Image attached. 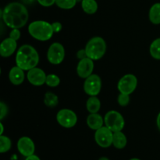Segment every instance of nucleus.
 Listing matches in <instances>:
<instances>
[{
  "label": "nucleus",
  "instance_id": "24",
  "mask_svg": "<svg viewBox=\"0 0 160 160\" xmlns=\"http://www.w3.org/2000/svg\"><path fill=\"white\" fill-rule=\"evenodd\" d=\"M77 0H56V4L58 7L63 9H70L75 6Z\"/></svg>",
  "mask_w": 160,
  "mask_h": 160
},
{
  "label": "nucleus",
  "instance_id": "16",
  "mask_svg": "<svg viewBox=\"0 0 160 160\" xmlns=\"http://www.w3.org/2000/svg\"><path fill=\"white\" fill-rule=\"evenodd\" d=\"M104 119L98 113L90 114L87 118V124L90 129L93 130H97L103 126Z\"/></svg>",
  "mask_w": 160,
  "mask_h": 160
},
{
  "label": "nucleus",
  "instance_id": "22",
  "mask_svg": "<svg viewBox=\"0 0 160 160\" xmlns=\"http://www.w3.org/2000/svg\"><path fill=\"white\" fill-rule=\"evenodd\" d=\"M151 56L156 60H160V38L156 39L152 42L149 48Z\"/></svg>",
  "mask_w": 160,
  "mask_h": 160
},
{
  "label": "nucleus",
  "instance_id": "2",
  "mask_svg": "<svg viewBox=\"0 0 160 160\" xmlns=\"http://www.w3.org/2000/svg\"><path fill=\"white\" fill-rule=\"evenodd\" d=\"M39 62L37 50L30 45H23L19 48L16 55L17 66L23 71H29L36 67Z\"/></svg>",
  "mask_w": 160,
  "mask_h": 160
},
{
  "label": "nucleus",
  "instance_id": "34",
  "mask_svg": "<svg viewBox=\"0 0 160 160\" xmlns=\"http://www.w3.org/2000/svg\"><path fill=\"white\" fill-rule=\"evenodd\" d=\"M22 2H23V3H25V4H31V3H34L35 0H21Z\"/></svg>",
  "mask_w": 160,
  "mask_h": 160
},
{
  "label": "nucleus",
  "instance_id": "10",
  "mask_svg": "<svg viewBox=\"0 0 160 160\" xmlns=\"http://www.w3.org/2000/svg\"><path fill=\"white\" fill-rule=\"evenodd\" d=\"M113 133L108 127L102 126L95 130V140L97 144L102 147H109L112 144Z\"/></svg>",
  "mask_w": 160,
  "mask_h": 160
},
{
  "label": "nucleus",
  "instance_id": "11",
  "mask_svg": "<svg viewBox=\"0 0 160 160\" xmlns=\"http://www.w3.org/2000/svg\"><path fill=\"white\" fill-rule=\"evenodd\" d=\"M46 74L42 69L39 67H34L28 71L27 78L28 82L34 86H39L45 84L46 81Z\"/></svg>",
  "mask_w": 160,
  "mask_h": 160
},
{
  "label": "nucleus",
  "instance_id": "15",
  "mask_svg": "<svg viewBox=\"0 0 160 160\" xmlns=\"http://www.w3.org/2000/svg\"><path fill=\"white\" fill-rule=\"evenodd\" d=\"M24 72L23 69L19 67L18 66L12 67L10 69L9 73V78L11 83L13 85H20L24 80Z\"/></svg>",
  "mask_w": 160,
  "mask_h": 160
},
{
  "label": "nucleus",
  "instance_id": "1",
  "mask_svg": "<svg viewBox=\"0 0 160 160\" xmlns=\"http://www.w3.org/2000/svg\"><path fill=\"white\" fill-rule=\"evenodd\" d=\"M28 11L24 5L17 2L8 4L2 11L3 21L12 29L23 28L28 22Z\"/></svg>",
  "mask_w": 160,
  "mask_h": 160
},
{
  "label": "nucleus",
  "instance_id": "25",
  "mask_svg": "<svg viewBox=\"0 0 160 160\" xmlns=\"http://www.w3.org/2000/svg\"><path fill=\"white\" fill-rule=\"evenodd\" d=\"M60 83V79H59V76H57L55 74H50L48 75L46 77V81H45V84L47 86H50V87H56Z\"/></svg>",
  "mask_w": 160,
  "mask_h": 160
},
{
  "label": "nucleus",
  "instance_id": "28",
  "mask_svg": "<svg viewBox=\"0 0 160 160\" xmlns=\"http://www.w3.org/2000/svg\"><path fill=\"white\" fill-rule=\"evenodd\" d=\"M9 37L11 39H14V40L17 41L20 38V30L17 29V28H14L9 33Z\"/></svg>",
  "mask_w": 160,
  "mask_h": 160
},
{
  "label": "nucleus",
  "instance_id": "26",
  "mask_svg": "<svg viewBox=\"0 0 160 160\" xmlns=\"http://www.w3.org/2000/svg\"><path fill=\"white\" fill-rule=\"evenodd\" d=\"M119 104L122 107H125L129 104L130 102V95L124 93H120L118 96V99H117Z\"/></svg>",
  "mask_w": 160,
  "mask_h": 160
},
{
  "label": "nucleus",
  "instance_id": "14",
  "mask_svg": "<svg viewBox=\"0 0 160 160\" xmlns=\"http://www.w3.org/2000/svg\"><path fill=\"white\" fill-rule=\"evenodd\" d=\"M17 47V41L11 39L10 37L6 38L2 42L0 45V54L3 57H9L15 52Z\"/></svg>",
  "mask_w": 160,
  "mask_h": 160
},
{
  "label": "nucleus",
  "instance_id": "8",
  "mask_svg": "<svg viewBox=\"0 0 160 160\" xmlns=\"http://www.w3.org/2000/svg\"><path fill=\"white\" fill-rule=\"evenodd\" d=\"M65 57V50L63 45L59 42H54L48 48L47 59L52 64H59Z\"/></svg>",
  "mask_w": 160,
  "mask_h": 160
},
{
  "label": "nucleus",
  "instance_id": "35",
  "mask_svg": "<svg viewBox=\"0 0 160 160\" xmlns=\"http://www.w3.org/2000/svg\"><path fill=\"white\" fill-rule=\"evenodd\" d=\"M0 126H1V131H0V135H2V133H3V125L2 123H0Z\"/></svg>",
  "mask_w": 160,
  "mask_h": 160
},
{
  "label": "nucleus",
  "instance_id": "13",
  "mask_svg": "<svg viewBox=\"0 0 160 160\" xmlns=\"http://www.w3.org/2000/svg\"><path fill=\"white\" fill-rule=\"evenodd\" d=\"M17 149L22 155L28 157L34 155L35 146L31 138L28 136H22L17 142Z\"/></svg>",
  "mask_w": 160,
  "mask_h": 160
},
{
  "label": "nucleus",
  "instance_id": "7",
  "mask_svg": "<svg viewBox=\"0 0 160 160\" xmlns=\"http://www.w3.org/2000/svg\"><path fill=\"white\" fill-rule=\"evenodd\" d=\"M56 120L62 126L65 128H72L77 124L78 116L72 110L64 108L58 111L56 115Z\"/></svg>",
  "mask_w": 160,
  "mask_h": 160
},
{
  "label": "nucleus",
  "instance_id": "18",
  "mask_svg": "<svg viewBox=\"0 0 160 160\" xmlns=\"http://www.w3.org/2000/svg\"><path fill=\"white\" fill-rule=\"evenodd\" d=\"M86 108L91 114L98 113L101 108V101L97 97H90L86 103Z\"/></svg>",
  "mask_w": 160,
  "mask_h": 160
},
{
  "label": "nucleus",
  "instance_id": "23",
  "mask_svg": "<svg viewBox=\"0 0 160 160\" xmlns=\"http://www.w3.org/2000/svg\"><path fill=\"white\" fill-rule=\"evenodd\" d=\"M12 142L8 136L0 135V152L5 153L11 148Z\"/></svg>",
  "mask_w": 160,
  "mask_h": 160
},
{
  "label": "nucleus",
  "instance_id": "20",
  "mask_svg": "<svg viewBox=\"0 0 160 160\" xmlns=\"http://www.w3.org/2000/svg\"><path fill=\"white\" fill-rule=\"evenodd\" d=\"M81 7L88 14H94L98 9V4L95 0H82Z\"/></svg>",
  "mask_w": 160,
  "mask_h": 160
},
{
  "label": "nucleus",
  "instance_id": "32",
  "mask_svg": "<svg viewBox=\"0 0 160 160\" xmlns=\"http://www.w3.org/2000/svg\"><path fill=\"white\" fill-rule=\"evenodd\" d=\"M25 160H40V158H39V157L38 155H32L28 157H26V159Z\"/></svg>",
  "mask_w": 160,
  "mask_h": 160
},
{
  "label": "nucleus",
  "instance_id": "37",
  "mask_svg": "<svg viewBox=\"0 0 160 160\" xmlns=\"http://www.w3.org/2000/svg\"><path fill=\"white\" fill-rule=\"evenodd\" d=\"M130 160H140L139 158H131V159Z\"/></svg>",
  "mask_w": 160,
  "mask_h": 160
},
{
  "label": "nucleus",
  "instance_id": "6",
  "mask_svg": "<svg viewBox=\"0 0 160 160\" xmlns=\"http://www.w3.org/2000/svg\"><path fill=\"white\" fill-rule=\"evenodd\" d=\"M138 86V78L133 74H128L122 77L117 84V89L120 93L130 95L136 89Z\"/></svg>",
  "mask_w": 160,
  "mask_h": 160
},
{
  "label": "nucleus",
  "instance_id": "5",
  "mask_svg": "<svg viewBox=\"0 0 160 160\" xmlns=\"http://www.w3.org/2000/svg\"><path fill=\"white\" fill-rule=\"evenodd\" d=\"M104 122L112 133L121 131L125 125V121L123 115L117 111H109L104 117Z\"/></svg>",
  "mask_w": 160,
  "mask_h": 160
},
{
  "label": "nucleus",
  "instance_id": "19",
  "mask_svg": "<svg viewBox=\"0 0 160 160\" xmlns=\"http://www.w3.org/2000/svg\"><path fill=\"white\" fill-rule=\"evenodd\" d=\"M149 20L153 24H160V3H155L150 8L148 13Z\"/></svg>",
  "mask_w": 160,
  "mask_h": 160
},
{
  "label": "nucleus",
  "instance_id": "33",
  "mask_svg": "<svg viewBox=\"0 0 160 160\" xmlns=\"http://www.w3.org/2000/svg\"><path fill=\"white\" fill-rule=\"evenodd\" d=\"M156 123H157L158 129H159V131H160V112L159 113V115H158V116H157V120H156Z\"/></svg>",
  "mask_w": 160,
  "mask_h": 160
},
{
  "label": "nucleus",
  "instance_id": "4",
  "mask_svg": "<svg viewBox=\"0 0 160 160\" xmlns=\"http://www.w3.org/2000/svg\"><path fill=\"white\" fill-rule=\"evenodd\" d=\"M87 57L97 61L102 57L106 52V42L102 38L93 37L88 42L85 46Z\"/></svg>",
  "mask_w": 160,
  "mask_h": 160
},
{
  "label": "nucleus",
  "instance_id": "31",
  "mask_svg": "<svg viewBox=\"0 0 160 160\" xmlns=\"http://www.w3.org/2000/svg\"><path fill=\"white\" fill-rule=\"evenodd\" d=\"M77 56H78V58L79 60H82V59H84V58L87 57V54H86L85 49L80 50L78 52V53H77Z\"/></svg>",
  "mask_w": 160,
  "mask_h": 160
},
{
  "label": "nucleus",
  "instance_id": "12",
  "mask_svg": "<svg viewBox=\"0 0 160 160\" xmlns=\"http://www.w3.org/2000/svg\"><path fill=\"white\" fill-rule=\"evenodd\" d=\"M94 61L88 57L80 60L77 66V73L79 77L82 78H87L92 75L94 70Z\"/></svg>",
  "mask_w": 160,
  "mask_h": 160
},
{
  "label": "nucleus",
  "instance_id": "3",
  "mask_svg": "<svg viewBox=\"0 0 160 160\" xmlns=\"http://www.w3.org/2000/svg\"><path fill=\"white\" fill-rule=\"evenodd\" d=\"M28 31L34 39L39 41L49 40L54 33L52 24L45 20L31 22L28 26Z\"/></svg>",
  "mask_w": 160,
  "mask_h": 160
},
{
  "label": "nucleus",
  "instance_id": "9",
  "mask_svg": "<svg viewBox=\"0 0 160 160\" xmlns=\"http://www.w3.org/2000/svg\"><path fill=\"white\" fill-rule=\"evenodd\" d=\"M102 89L101 78L96 74H92L87 78L84 83V90L91 97H96Z\"/></svg>",
  "mask_w": 160,
  "mask_h": 160
},
{
  "label": "nucleus",
  "instance_id": "27",
  "mask_svg": "<svg viewBox=\"0 0 160 160\" xmlns=\"http://www.w3.org/2000/svg\"><path fill=\"white\" fill-rule=\"evenodd\" d=\"M0 119H4L5 116H6L8 113V108L6 104L3 102H0Z\"/></svg>",
  "mask_w": 160,
  "mask_h": 160
},
{
  "label": "nucleus",
  "instance_id": "17",
  "mask_svg": "<svg viewBox=\"0 0 160 160\" xmlns=\"http://www.w3.org/2000/svg\"><path fill=\"white\" fill-rule=\"evenodd\" d=\"M128 140L127 136L122 131L113 133L112 136V144L117 149H123L126 147Z\"/></svg>",
  "mask_w": 160,
  "mask_h": 160
},
{
  "label": "nucleus",
  "instance_id": "21",
  "mask_svg": "<svg viewBox=\"0 0 160 160\" xmlns=\"http://www.w3.org/2000/svg\"><path fill=\"white\" fill-rule=\"evenodd\" d=\"M44 103L47 107L49 108H55L59 103L58 96L51 92H47L45 95Z\"/></svg>",
  "mask_w": 160,
  "mask_h": 160
},
{
  "label": "nucleus",
  "instance_id": "30",
  "mask_svg": "<svg viewBox=\"0 0 160 160\" xmlns=\"http://www.w3.org/2000/svg\"><path fill=\"white\" fill-rule=\"evenodd\" d=\"M52 29L54 31V32H59V31L62 30V24L59 22H54V23L52 24Z\"/></svg>",
  "mask_w": 160,
  "mask_h": 160
},
{
  "label": "nucleus",
  "instance_id": "36",
  "mask_svg": "<svg viewBox=\"0 0 160 160\" xmlns=\"http://www.w3.org/2000/svg\"><path fill=\"white\" fill-rule=\"evenodd\" d=\"M98 160H109V159L108 158H106V157H102V158H100Z\"/></svg>",
  "mask_w": 160,
  "mask_h": 160
},
{
  "label": "nucleus",
  "instance_id": "29",
  "mask_svg": "<svg viewBox=\"0 0 160 160\" xmlns=\"http://www.w3.org/2000/svg\"><path fill=\"white\" fill-rule=\"evenodd\" d=\"M37 1L41 6H45V7L51 6L54 3H56V0H37Z\"/></svg>",
  "mask_w": 160,
  "mask_h": 160
}]
</instances>
